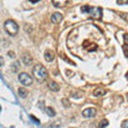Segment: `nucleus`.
<instances>
[{"label": "nucleus", "mask_w": 128, "mask_h": 128, "mask_svg": "<svg viewBox=\"0 0 128 128\" xmlns=\"http://www.w3.org/2000/svg\"><path fill=\"white\" fill-rule=\"evenodd\" d=\"M32 74H33L35 80L38 82H43L48 77V72L42 64H35L32 70Z\"/></svg>", "instance_id": "nucleus-1"}, {"label": "nucleus", "mask_w": 128, "mask_h": 128, "mask_svg": "<svg viewBox=\"0 0 128 128\" xmlns=\"http://www.w3.org/2000/svg\"><path fill=\"white\" fill-rule=\"evenodd\" d=\"M81 11L83 13H88L92 18L97 19V20H100L102 17V9L99 6H81Z\"/></svg>", "instance_id": "nucleus-2"}, {"label": "nucleus", "mask_w": 128, "mask_h": 128, "mask_svg": "<svg viewBox=\"0 0 128 128\" xmlns=\"http://www.w3.org/2000/svg\"><path fill=\"white\" fill-rule=\"evenodd\" d=\"M3 26H4V30L6 31V33L12 35V36H14V35H16L18 33L19 27H18L17 24H16L14 20H12V19H8Z\"/></svg>", "instance_id": "nucleus-3"}, {"label": "nucleus", "mask_w": 128, "mask_h": 128, "mask_svg": "<svg viewBox=\"0 0 128 128\" xmlns=\"http://www.w3.org/2000/svg\"><path fill=\"white\" fill-rule=\"evenodd\" d=\"M18 80H19V82H20L22 86H31L32 82H33V80H32L31 76L29 74H27V73H20V74H19Z\"/></svg>", "instance_id": "nucleus-4"}, {"label": "nucleus", "mask_w": 128, "mask_h": 128, "mask_svg": "<svg viewBox=\"0 0 128 128\" xmlns=\"http://www.w3.org/2000/svg\"><path fill=\"white\" fill-rule=\"evenodd\" d=\"M95 114H96V110L94 108H86V109L82 111V115L86 118H93V116H95Z\"/></svg>", "instance_id": "nucleus-5"}, {"label": "nucleus", "mask_w": 128, "mask_h": 128, "mask_svg": "<svg viewBox=\"0 0 128 128\" xmlns=\"http://www.w3.org/2000/svg\"><path fill=\"white\" fill-rule=\"evenodd\" d=\"M63 20V15L61 13H58V12H56L51 15V22L54 24H59Z\"/></svg>", "instance_id": "nucleus-6"}, {"label": "nucleus", "mask_w": 128, "mask_h": 128, "mask_svg": "<svg viewBox=\"0 0 128 128\" xmlns=\"http://www.w3.org/2000/svg\"><path fill=\"white\" fill-rule=\"evenodd\" d=\"M51 2L56 8H64L67 4L68 0H51Z\"/></svg>", "instance_id": "nucleus-7"}, {"label": "nucleus", "mask_w": 128, "mask_h": 128, "mask_svg": "<svg viewBox=\"0 0 128 128\" xmlns=\"http://www.w3.org/2000/svg\"><path fill=\"white\" fill-rule=\"evenodd\" d=\"M44 58H45L47 62H51L54 59V52L51 50H47V51H45V54H44Z\"/></svg>", "instance_id": "nucleus-8"}, {"label": "nucleus", "mask_w": 128, "mask_h": 128, "mask_svg": "<svg viewBox=\"0 0 128 128\" xmlns=\"http://www.w3.org/2000/svg\"><path fill=\"white\" fill-rule=\"evenodd\" d=\"M48 88H49V90H51L52 92H58V91H60V86H59L56 81H52V80L48 82Z\"/></svg>", "instance_id": "nucleus-9"}, {"label": "nucleus", "mask_w": 128, "mask_h": 128, "mask_svg": "<svg viewBox=\"0 0 128 128\" xmlns=\"http://www.w3.org/2000/svg\"><path fill=\"white\" fill-rule=\"evenodd\" d=\"M106 93H107V91L105 89H102V88H99V89H96L93 92L94 96H96V97H100V96H104Z\"/></svg>", "instance_id": "nucleus-10"}, {"label": "nucleus", "mask_w": 128, "mask_h": 128, "mask_svg": "<svg viewBox=\"0 0 128 128\" xmlns=\"http://www.w3.org/2000/svg\"><path fill=\"white\" fill-rule=\"evenodd\" d=\"M22 62L25 63L26 65H31V64H32V58H31V56L25 54L22 57Z\"/></svg>", "instance_id": "nucleus-11"}, {"label": "nucleus", "mask_w": 128, "mask_h": 128, "mask_svg": "<svg viewBox=\"0 0 128 128\" xmlns=\"http://www.w3.org/2000/svg\"><path fill=\"white\" fill-rule=\"evenodd\" d=\"M18 95L20 96L22 98H26L27 95H28V92L26 89H24V88H19L18 89Z\"/></svg>", "instance_id": "nucleus-12"}, {"label": "nucleus", "mask_w": 128, "mask_h": 128, "mask_svg": "<svg viewBox=\"0 0 128 128\" xmlns=\"http://www.w3.org/2000/svg\"><path fill=\"white\" fill-rule=\"evenodd\" d=\"M45 112L47 113V115H49V116H54L56 115V111L51 107H46L45 108Z\"/></svg>", "instance_id": "nucleus-13"}, {"label": "nucleus", "mask_w": 128, "mask_h": 128, "mask_svg": "<svg viewBox=\"0 0 128 128\" xmlns=\"http://www.w3.org/2000/svg\"><path fill=\"white\" fill-rule=\"evenodd\" d=\"M19 68V62H14V63H12V70L14 72V73H16V72L18 70Z\"/></svg>", "instance_id": "nucleus-14"}, {"label": "nucleus", "mask_w": 128, "mask_h": 128, "mask_svg": "<svg viewBox=\"0 0 128 128\" xmlns=\"http://www.w3.org/2000/svg\"><path fill=\"white\" fill-rule=\"evenodd\" d=\"M106 126H108V121H107V120H102V121L99 123L98 128H105Z\"/></svg>", "instance_id": "nucleus-15"}, {"label": "nucleus", "mask_w": 128, "mask_h": 128, "mask_svg": "<svg viewBox=\"0 0 128 128\" xmlns=\"http://www.w3.org/2000/svg\"><path fill=\"white\" fill-rule=\"evenodd\" d=\"M123 51H124L125 57L128 58V45H126V44H124V46H123Z\"/></svg>", "instance_id": "nucleus-16"}, {"label": "nucleus", "mask_w": 128, "mask_h": 128, "mask_svg": "<svg viewBox=\"0 0 128 128\" xmlns=\"http://www.w3.org/2000/svg\"><path fill=\"white\" fill-rule=\"evenodd\" d=\"M118 4H121V6H124V4H128V0H116Z\"/></svg>", "instance_id": "nucleus-17"}, {"label": "nucleus", "mask_w": 128, "mask_h": 128, "mask_svg": "<svg viewBox=\"0 0 128 128\" xmlns=\"http://www.w3.org/2000/svg\"><path fill=\"white\" fill-rule=\"evenodd\" d=\"M124 42H125L126 45H128V34L127 33L124 34Z\"/></svg>", "instance_id": "nucleus-18"}, {"label": "nucleus", "mask_w": 128, "mask_h": 128, "mask_svg": "<svg viewBox=\"0 0 128 128\" xmlns=\"http://www.w3.org/2000/svg\"><path fill=\"white\" fill-rule=\"evenodd\" d=\"M122 128H128V121H124V122H123Z\"/></svg>", "instance_id": "nucleus-19"}, {"label": "nucleus", "mask_w": 128, "mask_h": 128, "mask_svg": "<svg viewBox=\"0 0 128 128\" xmlns=\"http://www.w3.org/2000/svg\"><path fill=\"white\" fill-rule=\"evenodd\" d=\"M9 54H10L11 58H14V52H12V51H11V52H9Z\"/></svg>", "instance_id": "nucleus-20"}, {"label": "nucleus", "mask_w": 128, "mask_h": 128, "mask_svg": "<svg viewBox=\"0 0 128 128\" xmlns=\"http://www.w3.org/2000/svg\"><path fill=\"white\" fill-rule=\"evenodd\" d=\"M126 97H127V102H128V93H127V96H126Z\"/></svg>", "instance_id": "nucleus-21"}]
</instances>
